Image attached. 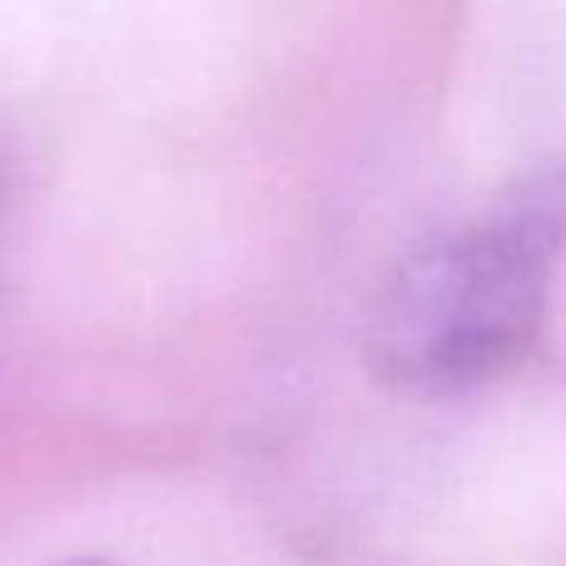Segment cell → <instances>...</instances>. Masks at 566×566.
Wrapping results in <instances>:
<instances>
[{"label": "cell", "mask_w": 566, "mask_h": 566, "mask_svg": "<svg viewBox=\"0 0 566 566\" xmlns=\"http://www.w3.org/2000/svg\"><path fill=\"white\" fill-rule=\"evenodd\" d=\"M566 244V175L537 169L438 234L382 279L368 313V368L408 398H462L532 358Z\"/></svg>", "instance_id": "6da1fadb"}, {"label": "cell", "mask_w": 566, "mask_h": 566, "mask_svg": "<svg viewBox=\"0 0 566 566\" xmlns=\"http://www.w3.org/2000/svg\"><path fill=\"white\" fill-rule=\"evenodd\" d=\"M65 566H115V562H95V557H80V562H65Z\"/></svg>", "instance_id": "7a4b0ae2"}]
</instances>
